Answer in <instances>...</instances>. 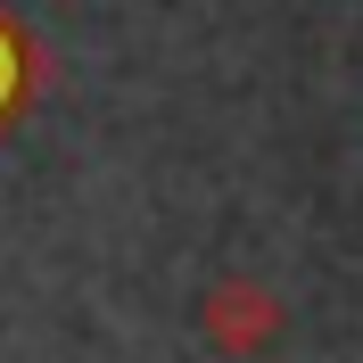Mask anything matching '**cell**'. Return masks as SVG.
<instances>
[{"label": "cell", "instance_id": "6da1fadb", "mask_svg": "<svg viewBox=\"0 0 363 363\" xmlns=\"http://www.w3.org/2000/svg\"><path fill=\"white\" fill-rule=\"evenodd\" d=\"M272 330H281V306L256 281H223V289L206 297V339L223 347V355H256Z\"/></svg>", "mask_w": 363, "mask_h": 363}]
</instances>
